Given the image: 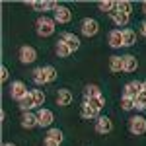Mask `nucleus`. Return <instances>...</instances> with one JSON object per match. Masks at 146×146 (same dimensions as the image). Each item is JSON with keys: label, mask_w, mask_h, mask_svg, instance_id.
I'll list each match as a JSON object with an SVG mask.
<instances>
[{"label": "nucleus", "mask_w": 146, "mask_h": 146, "mask_svg": "<svg viewBox=\"0 0 146 146\" xmlns=\"http://www.w3.org/2000/svg\"><path fill=\"white\" fill-rule=\"evenodd\" d=\"M20 107L23 109V113L25 111H29V109H33L35 107V98H33V92H29L25 98H23L22 101H20Z\"/></svg>", "instance_id": "17"}, {"label": "nucleus", "mask_w": 146, "mask_h": 146, "mask_svg": "<svg viewBox=\"0 0 146 146\" xmlns=\"http://www.w3.org/2000/svg\"><path fill=\"white\" fill-rule=\"evenodd\" d=\"M55 18H49V16H41V18H37V35H41V37H49V35L55 33Z\"/></svg>", "instance_id": "1"}, {"label": "nucleus", "mask_w": 146, "mask_h": 146, "mask_svg": "<svg viewBox=\"0 0 146 146\" xmlns=\"http://www.w3.org/2000/svg\"><path fill=\"white\" fill-rule=\"evenodd\" d=\"M82 117H84V119H96V117H98V109H94V107H90V105H88V103H84V105H82Z\"/></svg>", "instance_id": "23"}, {"label": "nucleus", "mask_w": 146, "mask_h": 146, "mask_svg": "<svg viewBox=\"0 0 146 146\" xmlns=\"http://www.w3.org/2000/svg\"><path fill=\"white\" fill-rule=\"evenodd\" d=\"M35 58H37V51H35L33 47L23 45L22 49H20V60H22L23 64H31Z\"/></svg>", "instance_id": "7"}, {"label": "nucleus", "mask_w": 146, "mask_h": 146, "mask_svg": "<svg viewBox=\"0 0 146 146\" xmlns=\"http://www.w3.org/2000/svg\"><path fill=\"white\" fill-rule=\"evenodd\" d=\"M45 74H47V84H49V82H55L56 76H58V72H56L55 66H45Z\"/></svg>", "instance_id": "29"}, {"label": "nucleus", "mask_w": 146, "mask_h": 146, "mask_svg": "<svg viewBox=\"0 0 146 146\" xmlns=\"http://www.w3.org/2000/svg\"><path fill=\"white\" fill-rule=\"evenodd\" d=\"M129 131L133 133V135H144L146 133V119L142 115H136V117H131V121H129Z\"/></svg>", "instance_id": "2"}, {"label": "nucleus", "mask_w": 146, "mask_h": 146, "mask_svg": "<svg viewBox=\"0 0 146 146\" xmlns=\"http://www.w3.org/2000/svg\"><path fill=\"white\" fill-rule=\"evenodd\" d=\"M135 101H136V109H146V94L144 92H140V96Z\"/></svg>", "instance_id": "31"}, {"label": "nucleus", "mask_w": 146, "mask_h": 146, "mask_svg": "<svg viewBox=\"0 0 146 146\" xmlns=\"http://www.w3.org/2000/svg\"><path fill=\"white\" fill-rule=\"evenodd\" d=\"M86 103H88L90 107H94V109H98V111H100L101 107L105 105V98H103V96H96V98H90V100H86Z\"/></svg>", "instance_id": "22"}, {"label": "nucleus", "mask_w": 146, "mask_h": 146, "mask_svg": "<svg viewBox=\"0 0 146 146\" xmlns=\"http://www.w3.org/2000/svg\"><path fill=\"white\" fill-rule=\"evenodd\" d=\"M70 103H72V94H70V90H58V94H56V105L66 107Z\"/></svg>", "instance_id": "12"}, {"label": "nucleus", "mask_w": 146, "mask_h": 146, "mask_svg": "<svg viewBox=\"0 0 146 146\" xmlns=\"http://www.w3.org/2000/svg\"><path fill=\"white\" fill-rule=\"evenodd\" d=\"M140 92H142V82L133 80V82H129V84L125 86L123 96H125V98H133V100H136V98L140 96Z\"/></svg>", "instance_id": "6"}, {"label": "nucleus", "mask_w": 146, "mask_h": 146, "mask_svg": "<svg viewBox=\"0 0 146 146\" xmlns=\"http://www.w3.org/2000/svg\"><path fill=\"white\" fill-rule=\"evenodd\" d=\"M72 20V12L68 10L66 6H58L55 10V22H58V23H68Z\"/></svg>", "instance_id": "9"}, {"label": "nucleus", "mask_w": 146, "mask_h": 146, "mask_svg": "<svg viewBox=\"0 0 146 146\" xmlns=\"http://www.w3.org/2000/svg\"><path fill=\"white\" fill-rule=\"evenodd\" d=\"M31 80H33L37 86H43L47 84V74H45V66H39L33 70V74H31Z\"/></svg>", "instance_id": "15"}, {"label": "nucleus", "mask_w": 146, "mask_h": 146, "mask_svg": "<svg viewBox=\"0 0 146 146\" xmlns=\"http://www.w3.org/2000/svg\"><path fill=\"white\" fill-rule=\"evenodd\" d=\"M96 96H101L100 88H98L96 84H88V86H86V90H84V98H86V100H90V98H96Z\"/></svg>", "instance_id": "24"}, {"label": "nucleus", "mask_w": 146, "mask_h": 146, "mask_svg": "<svg viewBox=\"0 0 146 146\" xmlns=\"http://www.w3.org/2000/svg\"><path fill=\"white\" fill-rule=\"evenodd\" d=\"M109 45L113 49H119V47H125V41H123V29H113L109 33Z\"/></svg>", "instance_id": "11"}, {"label": "nucleus", "mask_w": 146, "mask_h": 146, "mask_svg": "<svg viewBox=\"0 0 146 146\" xmlns=\"http://www.w3.org/2000/svg\"><path fill=\"white\" fill-rule=\"evenodd\" d=\"M121 107H123L125 111H131V109H135V107H136V101L133 100V98H125V96H123V100H121Z\"/></svg>", "instance_id": "28"}, {"label": "nucleus", "mask_w": 146, "mask_h": 146, "mask_svg": "<svg viewBox=\"0 0 146 146\" xmlns=\"http://www.w3.org/2000/svg\"><path fill=\"white\" fill-rule=\"evenodd\" d=\"M142 12H144V14H146V2H144V4H142Z\"/></svg>", "instance_id": "36"}, {"label": "nucleus", "mask_w": 146, "mask_h": 146, "mask_svg": "<svg viewBox=\"0 0 146 146\" xmlns=\"http://www.w3.org/2000/svg\"><path fill=\"white\" fill-rule=\"evenodd\" d=\"M56 55L60 56V58H66L68 55H72V51H70L62 41H58V45H56Z\"/></svg>", "instance_id": "26"}, {"label": "nucleus", "mask_w": 146, "mask_h": 146, "mask_svg": "<svg viewBox=\"0 0 146 146\" xmlns=\"http://www.w3.org/2000/svg\"><path fill=\"white\" fill-rule=\"evenodd\" d=\"M80 29H82V35L94 37V35L100 31V23H98V20H94V18H86V20H82Z\"/></svg>", "instance_id": "3"}, {"label": "nucleus", "mask_w": 146, "mask_h": 146, "mask_svg": "<svg viewBox=\"0 0 146 146\" xmlns=\"http://www.w3.org/2000/svg\"><path fill=\"white\" fill-rule=\"evenodd\" d=\"M29 6L35 10H56L60 4H56V2H29Z\"/></svg>", "instance_id": "18"}, {"label": "nucleus", "mask_w": 146, "mask_h": 146, "mask_svg": "<svg viewBox=\"0 0 146 146\" xmlns=\"http://www.w3.org/2000/svg\"><path fill=\"white\" fill-rule=\"evenodd\" d=\"M4 146H16V144H14V142H6Z\"/></svg>", "instance_id": "37"}, {"label": "nucleus", "mask_w": 146, "mask_h": 146, "mask_svg": "<svg viewBox=\"0 0 146 146\" xmlns=\"http://www.w3.org/2000/svg\"><path fill=\"white\" fill-rule=\"evenodd\" d=\"M131 8H133V4H131V2H127V0L117 2V10L123 12V14H131Z\"/></svg>", "instance_id": "30"}, {"label": "nucleus", "mask_w": 146, "mask_h": 146, "mask_svg": "<svg viewBox=\"0 0 146 146\" xmlns=\"http://www.w3.org/2000/svg\"><path fill=\"white\" fill-rule=\"evenodd\" d=\"M37 121H39V127H51L53 121H55V115H53L51 109L41 107V109L37 111Z\"/></svg>", "instance_id": "5"}, {"label": "nucleus", "mask_w": 146, "mask_h": 146, "mask_svg": "<svg viewBox=\"0 0 146 146\" xmlns=\"http://www.w3.org/2000/svg\"><path fill=\"white\" fill-rule=\"evenodd\" d=\"M43 146H60V144L55 142V140H51V138H45V140H43Z\"/></svg>", "instance_id": "33"}, {"label": "nucleus", "mask_w": 146, "mask_h": 146, "mask_svg": "<svg viewBox=\"0 0 146 146\" xmlns=\"http://www.w3.org/2000/svg\"><path fill=\"white\" fill-rule=\"evenodd\" d=\"M96 131H98L100 135L111 133L113 131V121L109 117H98V121H96Z\"/></svg>", "instance_id": "8"}, {"label": "nucleus", "mask_w": 146, "mask_h": 146, "mask_svg": "<svg viewBox=\"0 0 146 146\" xmlns=\"http://www.w3.org/2000/svg\"><path fill=\"white\" fill-rule=\"evenodd\" d=\"M142 92L146 94V82H142Z\"/></svg>", "instance_id": "35"}, {"label": "nucleus", "mask_w": 146, "mask_h": 146, "mask_svg": "<svg viewBox=\"0 0 146 146\" xmlns=\"http://www.w3.org/2000/svg\"><path fill=\"white\" fill-rule=\"evenodd\" d=\"M33 98H35V107H43V103H45L47 100V96H45V92L43 90H33Z\"/></svg>", "instance_id": "25"}, {"label": "nucleus", "mask_w": 146, "mask_h": 146, "mask_svg": "<svg viewBox=\"0 0 146 146\" xmlns=\"http://www.w3.org/2000/svg\"><path fill=\"white\" fill-rule=\"evenodd\" d=\"M39 125V121H37V115H33V113L25 111L22 115V127L23 129H33V127H37Z\"/></svg>", "instance_id": "13"}, {"label": "nucleus", "mask_w": 146, "mask_h": 146, "mask_svg": "<svg viewBox=\"0 0 146 146\" xmlns=\"http://www.w3.org/2000/svg\"><path fill=\"white\" fill-rule=\"evenodd\" d=\"M140 33L146 37V20H144V22H140Z\"/></svg>", "instance_id": "34"}, {"label": "nucleus", "mask_w": 146, "mask_h": 146, "mask_svg": "<svg viewBox=\"0 0 146 146\" xmlns=\"http://www.w3.org/2000/svg\"><path fill=\"white\" fill-rule=\"evenodd\" d=\"M123 66H125V72H135L138 68V60H136L135 55H125L123 56Z\"/></svg>", "instance_id": "14"}, {"label": "nucleus", "mask_w": 146, "mask_h": 146, "mask_svg": "<svg viewBox=\"0 0 146 146\" xmlns=\"http://www.w3.org/2000/svg\"><path fill=\"white\" fill-rule=\"evenodd\" d=\"M109 70H111V72H121V70H123V72H125L123 56H117V55L109 56Z\"/></svg>", "instance_id": "16"}, {"label": "nucleus", "mask_w": 146, "mask_h": 146, "mask_svg": "<svg viewBox=\"0 0 146 146\" xmlns=\"http://www.w3.org/2000/svg\"><path fill=\"white\" fill-rule=\"evenodd\" d=\"M47 138H51V140H55V142H62V138H64V135H62V131L60 129H55V127H51L49 131H47Z\"/></svg>", "instance_id": "19"}, {"label": "nucleus", "mask_w": 146, "mask_h": 146, "mask_svg": "<svg viewBox=\"0 0 146 146\" xmlns=\"http://www.w3.org/2000/svg\"><path fill=\"white\" fill-rule=\"evenodd\" d=\"M123 41H125V47H131L136 43V33L133 29H123Z\"/></svg>", "instance_id": "21"}, {"label": "nucleus", "mask_w": 146, "mask_h": 146, "mask_svg": "<svg viewBox=\"0 0 146 146\" xmlns=\"http://www.w3.org/2000/svg\"><path fill=\"white\" fill-rule=\"evenodd\" d=\"M111 18H113V22L117 23V25H127V23H129V14H123V12H119V10L113 12Z\"/></svg>", "instance_id": "20"}, {"label": "nucleus", "mask_w": 146, "mask_h": 146, "mask_svg": "<svg viewBox=\"0 0 146 146\" xmlns=\"http://www.w3.org/2000/svg\"><path fill=\"white\" fill-rule=\"evenodd\" d=\"M100 10L107 12V14H113L117 10V2H100Z\"/></svg>", "instance_id": "27"}, {"label": "nucleus", "mask_w": 146, "mask_h": 146, "mask_svg": "<svg viewBox=\"0 0 146 146\" xmlns=\"http://www.w3.org/2000/svg\"><path fill=\"white\" fill-rule=\"evenodd\" d=\"M60 41H62V43H64V45H66L72 53L80 49V39L74 33H62V39H60Z\"/></svg>", "instance_id": "10"}, {"label": "nucleus", "mask_w": 146, "mask_h": 146, "mask_svg": "<svg viewBox=\"0 0 146 146\" xmlns=\"http://www.w3.org/2000/svg\"><path fill=\"white\" fill-rule=\"evenodd\" d=\"M0 72H2V74H0L2 82H6V80H8V74H10V72H8V68H6V66H2V70H0Z\"/></svg>", "instance_id": "32"}, {"label": "nucleus", "mask_w": 146, "mask_h": 146, "mask_svg": "<svg viewBox=\"0 0 146 146\" xmlns=\"http://www.w3.org/2000/svg\"><path fill=\"white\" fill-rule=\"evenodd\" d=\"M29 92H27V86L23 84L22 80H16V82H12V88H10V96H12V100H18V101H22L25 96H27Z\"/></svg>", "instance_id": "4"}]
</instances>
